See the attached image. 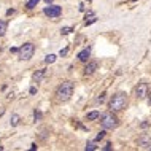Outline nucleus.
Returning <instances> with one entry per match:
<instances>
[{"label":"nucleus","mask_w":151,"mask_h":151,"mask_svg":"<svg viewBox=\"0 0 151 151\" xmlns=\"http://www.w3.org/2000/svg\"><path fill=\"white\" fill-rule=\"evenodd\" d=\"M72 94H73V83L72 81H64V83H60L58 91H56V96H58L59 102H67L72 97Z\"/></svg>","instance_id":"1"},{"label":"nucleus","mask_w":151,"mask_h":151,"mask_svg":"<svg viewBox=\"0 0 151 151\" xmlns=\"http://www.w3.org/2000/svg\"><path fill=\"white\" fill-rule=\"evenodd\" d=\"M126 105H127V96L122 92L115 94L111 97V100H110V110L111 111H119V110L126 108Z\"/></svg>","instance_id":"2"},{"label":"nucleus","mask_w":151,"mask_h":151,"mask_svg":"<svg viewBox=\"0 0 151 151\" xmlns=\"http://www.w3.org/2000/svg\"><path fill=\"white\" fill-rule=\"evenodd\" d=\"M100 124L104 129H115L118 126V118H116V115H113V111H107L102 115Z\"/></svg>","instance_id":"3"},{"label":"nucleus","mask_w":151,"mask_h":151,"mask_svg":"<svg viewBox=\"0 0 151 151\" xmlns=\"http://www.w3.org/2000/svg\"><path fill=\"white\" fill-rule=\"evenodd\" d=\"M34 52H35V46L32 43H24L18 51V56L21 60H29L34 58Z\"/></svg>","instance_id":"4"},{"label":"nucleus","mask_w":151,"mask_h":151,"mask_svg":"<svg viewBox=\"0 0 151 151\" xmlns=\"http://www.w3.org/2000/svg\"><path fill=\"white\" fill-rule=\"evenodd\" d=\"M43 13L46 14L48 18H59V16L62 14V8L58 6V5H48L43 10Z\"/></svg>","instance_id":"5"},{"label":"nucleus","mask_w":151,"mask_h":151,"mask_svg":"<svg viewBox=\"0 0 151 151\" xmlns=\"http://www.w3.org/2000/svg\"><path fill=\"white\" fill-rule=\"evenodd\" d=\"M135 96H137V99H145L148 96V84L138 83V86L135 88Z\"/></svg>","instance_id":"6"},{"label":"nucleus","mask_w":151,"mask_h":151,"mask_svg":"<svg viewBox=\"0 0 151 151\" xmlns=\"http://www.w3.org/2000/svg\"><path fill=\"white\" fill-rule=\"evenodd\" d=\"M138 145H140L142 148H145V150L151 148V135H148V134L140 135V138H138Z\"/></svg>","instance_id":"7"},{"label":"nucleus","mask_w":151,"mask_h":151,"mask_svg":"<svg viewBox=\"0 0 151 151\" xmlns=\"http://www.w3.org/2000/svg\"><path fill=\"white\" fill-rule=\"evenodd\" d=\"M89 56H91V50H89V48H86V50L80 51V54H78V59L81 60V62H88Z\"/></svg>","instance_id":"8"},{"label":"nucleus","mask_w":151,"mask_h":151,"mask_svg":"<svg viewBox=\"0 0 151 151\" xmlns=\"http://www.w3.org/2000/svg\"><path fill=\"white\" fill-rule=\"evenodd\" d=\"M97 68V62H89L86 67H84V75H92Z\"/></svg>","instance_id":"9"},{"label":"nucleus","mask_w":151,"mask_h":151,"mask_svg":"<svg viewBox=\"0 0 151 151\" xmlns=\"http://www.w3.org/2000/svg\"><path fill=\"white\" fill-rule=\"evenodd\" d=\"M43 76H45V70H38L32 75V81H34V83H40V81L43 80Z\"/></svg>","instance_id":"10"},{"label":"nucleus","mask_w":151,"mask_h":151,"mask_svg":"<svg viewBox=\"0 0 151 151\" xmlns=\"http://www.w3.org/2000/svg\"><path fill=\"white\" fill-rule=\"evenodd\" d=\"M19 121H21V116H19V115H16V113H14V115H11V118H10V124L13 126V127L19 124Z\"/></svg>","instance_id":"11"},{"label":"nucleus","mask_w":151,"mask_h":151,"mask_svg":"<svg viewBox=\"0 0 151 151\" xmlns=\"http://www.w3.org/2000/svg\"><path fill=\"white\" fill-rule=\"evenodd\" d=\"M6 29H8V22L6 21H0V37H3L6 34Z\"/></svg>","instance_id":"12"},{"label":"nucleus","mask_w":151,"mask_h":151,"mask_svg":"<svg viewBox=\"0 0 151 151\" xmlns=\"http://www.w3.org/2000/svg\"><path fill=\"white\" fill-rule=\"evenodd\" d=\"M100 116V113L99 111H91V113H88V121H94V119H97V118Z\"/></svg>","instance_id":"13"},{"label":"nucleus","mask_w":151,"mask_h":151,"mask_svg":"<svg viewBox=\"0 0 151 151\" xmlns=\"http://www.w3.org/2000/svg\"><path fill=\"white\" fill-rule=\"evenodd\" d=\"M38 2H40V0H29V2L26 3V6L29 8V10H32V8H35L37 5H38Z\"/></svg>","instance_id":"14"},{"label":"nucleus","mask_w":151,"mask_h":151,"mask_svg":"<svg viewBox=\"0 0 151 151\" xmlns=\"http://www.w3.org/2000/svg\"><path fill=\"white\" fill-rule=\"evenodd\" d=\"M45 62H46V64H54L56 62V56L54 54H48L46 59H45Z\"/></svg>","instance_id":"15"},{"label":"nucleus","mask_w":151,"mask_h":151,"mask_svg":"<svg viewBox=\"0 0 151 151\" xmlns=\"http://www.w3.org/2000/svg\"><path fill=\"white\" fill-rule=\"evenodd\" d=\"M70 32H73L72 27H62V29H60V34L62 35H67V34H70Z\"/></svg>","instance_id":"16"},{"label":"nucleus","mask_w":151,"mask_h":151,"mask_svg":"<svg viewBox=\"0 0 151 151\" xmlns=\"http://www.w3.org/2000/svg\"><path fill=\"white\" fill-rule=\"evenodd\" d=\"M34 119H35V121L42 119V113H40V111H37V110H35V111H34Z\"/></svg>","instance_id":"17"},{"label":"nucleus","mask_w":151,"mask_h":151,"mask_svg":"<svg viewBox=\"0 0 151 151\" xmlns=\"http://www.w3.org/2000/svg\"><path fill=\"white\" fill-rule=\"evenodd\" d=\"M97 146H96V143H88V146H86V150H89V151H94Z\"/></svg>","instance_id":"18"},{"label":"nucleus","mask_w":151,"mask_h":151,"mask_svg":"<svg viewBox=\"0 0 151 151\" xmlns=\"http://www.w3.org/2000/svg\"><path fill=\"white\" fill-rule=\"evenodd\" d=\"M104 137H105V132H104V130H102V132H99V135L96 137V142H99V140H102V138H104Z\"/></svg>","instance_id":"19"},{"label":"nucleus","mask_w":151,"mask_h":151,"mask_svg":"<svg viewBox=\"0 0 151 151\" xmlns=\"http://www.w3.org/2000/svg\"><path fill=\"white\" fill-rule=\"evenodd\" d=\"M67 52H68V50H67V48H64V50H60V56H65Z\"/></svg>","instance_id":"20"},{"label":"nucleus","mask_w":151,"mask_h":151,"mask_svg":"<svg viewBox=\"0 0 151 151\" xmlns=\"http://www.w3.org/2000/svg\"><path fill=\"white\" fill-rule=\"evenodd\" d=\"M104 150H105V151H110V150H111V145H110V143H107V146H105Z\"/></svg>","instance_id":"21"},{"label":"nucleus","mask_w":151,"mask_h":151,"mask_svg":"<svg viewBox=\"0 0 151 151\" xmlns=\"http://www.w3.org/2000/svg\"><path fill=\"white\" fill-rule=\"evenodd\" d=\"M37 92V88L34 86V88H30V94H35Z\"/></svg>","instance_id":"22"},{"label":"nucleus","mask_w":151,"mask_h":151,"mask_svg":"<svg viewBox=\"0 0 151 151\" xmlns=\"http://www.w3.org/2000/svg\"><path fill=\"white\" fill-rule=\"evenodd\" d=\"M45 2H46L48 5H51V2H52V0H45Z\"/></svg>","instance_id":"23"},{"label":"nucleus","mask_w":151,"mask_h":151,"mask_svg":"<svg viewBox=\"0 0 151 151\" xmlns=\"http://www.w3.org/2000/svg\"><path fill=\"white\" fill-rule=\"evenodd\" d=\"M150 105H151V94H150Z\"/></svg>","instance_id":"24"},{"label":"nucleus","mask_w":151,"mask_h":151,"mask_svg":"<svg viewBox=\"0 0 151 151\" xmlns=\"http://www.w3.org/2000/svg\"><path fill=\"white\" fill-rule=\"evenodd\" d=\"M2 113H3V110H0V116H2Z\"/></svg>","instance_id":"25"}]
</instances>
